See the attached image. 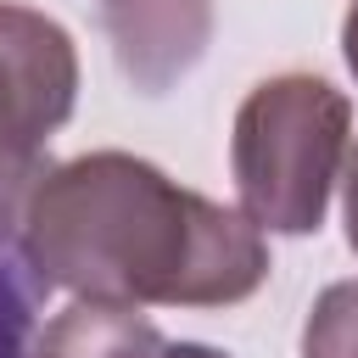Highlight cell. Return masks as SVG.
I'll return each instance as SVG.
<instances>
[{"instance_id":"6da1fadb","label":"cell","mask_w":358,"mask_h":358,"mask_svg":"<svg viewBox=\"0 0 358 358\" xmlns=\"http://www.w3.org/2000/svg\"><path fill=\"white\" fill-rule=\"evenodd\" d=\"M22 246L45 285L123 308H229L268 280L263 229L157 162L84 151L17 196Z\"/></svg>"},{"instance_id":"7a4b0ae2","label":"cell","mask_w":358,"mask_h":358,"mask_svg":"<svg viewBox=\"0 0 358 358\" xmlns=\"http://www.w3.org/2000/svg\"><path fill=\"white\" fill-rule=\"evenodd\" d=\"M352 106L319 73L263 78L229 134V173L241 213L274 235H313L324 224L330 190L347 168Z\"/></svg>"},{"instance_id":"3957f363","label":"cell","mask_w":358,"mask_h":358,"mask_svg":"<svg viewBox=\"0 0 358 358\" xmlns=\"http://www.w3.org/2000/svg\"><path fill=\"white\" fill-rule=\"evenodd\" d=\"M73 34L34 6L0 0V190H28V179L45 168L50 134L73 117Z\"/></svg>"},{"instance_id":"277c9868","label":"cell","mask_w":358,"mask_h":358,"mask_svg":"<svg viewBox=\"0 0 358 358\" xmlns=\"http://www.w3.org/2000/svg\"><path fill=\"white\" fill-rule=\"evenodd\" d=\"M101 28L140 95L173 90L213 45V0H101Z\"/></svg>"},{"instance_id":"5b68a950","label":"cell","mask_w":358,"mask_h":358,"mask_svg":"<svg viewBox=\"0 0 358 358\" xmlns=\"http://www.w3.org/2000/svg\"><path fill=\"white\" fill-rule=\"evenodd\" d=\"M162 330L123 302H73L39 336L28 358H162Z\"/></svg>"},{"instance_id":"8992f818","label":"cell","mask_w":358,"mask_h":358,"mask_svg":"<svg viewBox=\"0 0 358 358\" xmlns=\"http://www.w3.org/2000/svg\"><path fill=\"white\" fill-rule=\"evenodd\" d=\"M45 280L22 246V218H17V190H0V358H28L34 352V319L45 302Z\"/></svg>"},{"instance_id":"52a82bcc","label":"cell","mask_w":358,"mask_h":358,"mask_svg":"<svg viewBox=\"0 0 358 358\" xmlns=\"http://www.w3.org/2000/svg\"><path fill=\"white\" fill-rule=\"evenodd\" d=\"M302 358H358V280L319 291L302 324Z\"/></svg>"},{"instance_id":"ba28073f","label":"cell","mask_w":358,"mask_h":358,"mask_svg":"<svg viewBox=\"0 0 358 358\" xmlns=\"http://www.w3.org/2000/svg\"><path fill=\"white\" fill-rule=\"evenodd\" d=\"M341 185H347V246L358 252V151L347 157V173H341Z\"/></svg>"},{"instance_id":"9c48e42d","label":"cell","mask_w":358,"mask_h":358,"mask_svg":"<svg viewBox=\"0 0 358 358\" xmlns=\"http://www.w3.org/2000/svg\"><path fill=\"white\" fill-rule=\"evenodd\" d=\"M341 50H347V67L358 78V0L347 6V22H341Z\"/></svg>"},{"instance_id":"30bf717a","label":"cell","mask_w":358,"mask_h":358,"mask_svg":"<svg viewBox=\"0 0 358 358\" xmlns=\"http://www.w3.org/2000/svg\"><path fill=\"white\" fill-rule=\"evenodd\" d=\"M162 358H229V352L201 347V341H168V347H162Z\"/></svg>"}]
</instances>
